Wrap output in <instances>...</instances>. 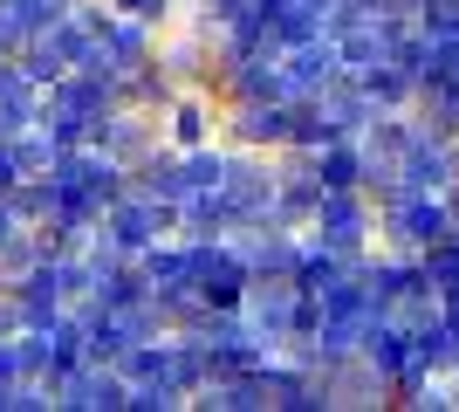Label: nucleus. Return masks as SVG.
Segmentation results:
<instances>
[{"label": "nucleus", "instance_id": "obj_3", "mask_svg": "<svg viewBox=\"0 0 459 412\" xmlns=\"http://www.w3.org/2000/svg\"><path fill=\"white\" fill-rule=\"evenodd\" d=\"M308 172L323 179L329 193H350V186H364L370 179V158L357 137H336V145H323V152H308Z\"/></svg>", "mask_w": 459, "mask_h": 412}, {"label": "nucleus", "instance_id": "obj_6", "mask_svg": "<svg viewBox=\"0 0 459 412\" xmlns=\"http://www.w3.org/2000/svg\"><path fill=\"white\" fill-rule=\"evenodd\" d=\"M110 7H117V14H137V21H152V28H158L172 0H110Z\"/></svg>", "mask_w": 459, "mask_h": 412}, {"label": "nucleus", "instance_id": "obj_1", "mask_svg": "<svg viewBox=\"0 0 459 412\" xmlns=\"http://www.w3.org/2000/svg\"><path fill=\"white\" fill-rule=\"evenodd\" d=\"M370 227H377V199H370L364 186H350V193H329V186H323V199H316V220H308L302 234H316V241H329V248H343V255L364 261Z\"/></svg>", "mask_w": 459, "mask_h": 412}, {"label": "nucleus", "instance_id": "obj_4", "mask_svg": "<svg viewBox=\"0 0 459 412\" xmlns=\"http://www.w3.org/2000/svg\"><path fill=\"white\" fill-rule=\"evenodd\" d=\"M165 145H178V152H192V145H212V97H206V90H178V97H172Z\"/></svg>", "mask_w": 459, "mask_h": 412}, {"label": "nucleus", "instance_id": "obj_5", "mask_svg": "<svg viewBox=\"0 0 459 412\" xmlns=\"http://www.w3.org/2000/svg\"><path fill=\"white\" fill-rule=\"evenodd\" d=\"M21 179H28V165H21V152H14V137H0V193H14Z\"/></svg>", "mask_w": 459, "mask_h": 412}, {"label": "nucleus", "instance_id": "obj_2", "mask_svg": "<svg viewBox=\"0 0 459 412\" xmlns=\"http://www.w3.org/2000/svg\"><path fill=\"white\" fill-rule=\"evenodd\" d=\"M227 124H233V137H240L247 152H288V145H295V103H281V97L227 103Z\"/></svg>", "mask_w": 459, "mask_h": 412}, {"label": "nucleus", "instance_id": "obj_7", "mask_svg": "<svg viewBox=\"0 0 459 412\" xmlns=\"http://www.w3.org/2000/svg\"><path fill=\"white\" fill-rule=\"evenodd\" d=\"M453 392H459V364H453Z\"/></svg>", "mask_w": 459, "mask_h": 412}]
</instances>
